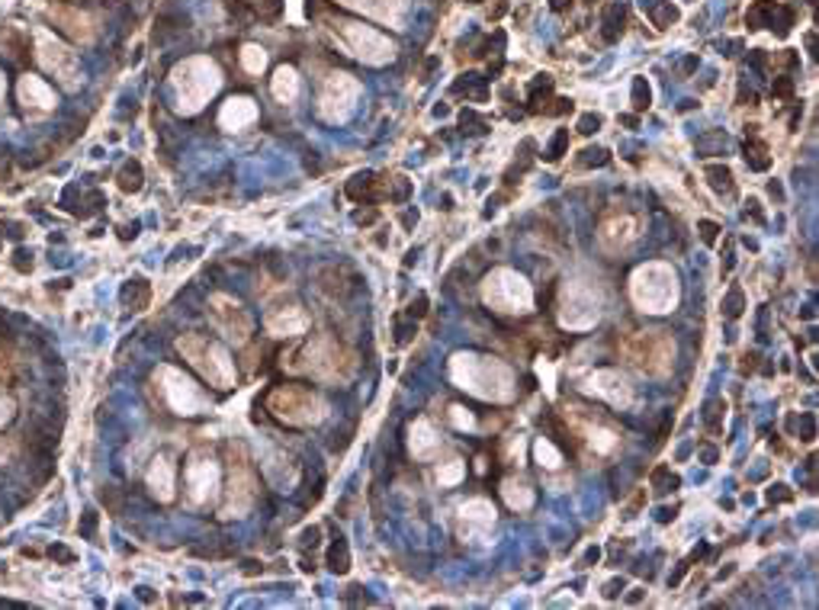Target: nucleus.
I'll list each match as a JSON object with an SVG mask.
<instances>
[{
  "label": "nucleus",
  "mask_w": 819,
  "mask_h": 610,
  "mask_svg": "<svg viewBox=\"0 0 819 610\" xmlns=\"http://www.w3.org/2000/svg\"><path fill=\"white\" fill-rule=\"evenodd\" d=\"M354 366H357L354 354H350L344 344L334 341V337L321 334V337H312V341L296 354L293 370L305 372V376H312V379H319V382H328V386H341V382H347L350 376H354Z\"/></svg>",
  "instance_id": "nucleus-1"
},
{
  "label": "nucleus",
  "mask_w": 819,
  "mask_h": 610,
  "mask_svg": "<svg viewBox=\"0 0 819 610\" xmlns=\"http://www.w3.org/2000/svg\"><path fill=\"white\" fill-rule=\"evenodd\" d=\"M617 350H621L623 363H630L633 370L646 372V376H662V372H668L672 360H675V341L665 331L623 334Z\"/></svg>",
  "instance_id": "nucleus-2"
},
{
  "label": "nucleus",
  "mask_w": 819,
  "mask_h": 610,
  "mask_svg": "<svg viewBox=\"0 0 819 610\" xmlns=\"http://www.w3.org/2000/svg\"><path fill=\"white\" fill-rule=\"evenodd\" d=\"M177 350H180V357L187 360L193 370H199L206 376L209 386H215V388L235 386V363H231L229 350H225L222 344L209 341L203 334H183L180 341H177Z\"/></svg>",
  "instance_id": "nucleus-3"
},
{
  "label": "nucleus",
  "mask_w": 819,
  "mask_h": 610,
  "mask_svg": "<svg viewBox=\"0 0 819 610\" xmlns=\"http://www.w3.org/2000/svg\"><path fill=\"white\" fill-rule=\"evenodd\" d=\"M267 412L273 418H280L283 424H293V428H309V424H319L325 421L328 405L319 392H312L309 386H280L270 392L267 398Z\"/></svg>",
  "instance_id": "nucleus-4"
},
{
  "label": "nucleus",
  "mask_w": 819,
  "mask_h": 610,
  "mask_svg": "<svg viewBox=\"0 0 819 610\" xmlns=\"http://www.w3.org/2000/svg\"><path fill=\"white\" fill-rule=\"evenodd\" d=\"M154 379H161V392H164L167 405H171L177 414H199L209 408V398L203 395L196 382L187 379L183 372L171 370V366H161V370L154 372Z\"/></svg>",
  "instance_id": "nucleus-5"
},
{
  "label": "nucleus",
  "mask_w": 819,
  "mask_h": 610,
  "mask_svg": "<svg viewBox=\"0 0 819 610\" xmlns=\"http://www.w3.org/2000/svg\"><path fill=\"white\" fill-rule=\"evenodd\" d=\"M209 318H212L215 331L235 344H245L247 337H251V328H254L251 315H247L231 296H212V299H209Z\"/></svg>",
  "instance_id": "nucleus-6"
},
{
  "label": "nucleus",
  "mask_w": 819,
  "mask_h": 610,
  "mask_svg": "<svg viewBox=\"0 0 819 610\" xmlns=\"http://www.w3.org/2000/svg\"><path fill=\"white\" fill-rule=\"evenodd\" d=\"M36 58L48 74H55L68 90L78 87V58L71 48H64L61 42H55L52 36H39L36 39Z\"/></svg>",
  "instance_id": "nucleus-7"
},
{
  "label": "nucleus",
  "mask_w": 819,
  "mask_h": 610,
  "mask_svg": "<svg viewBox=\"0 0 819 610\" xmlns=\"http://www.w3.org/2000/svg\"><path fill=\"white\" fill-rule=\"evenodd\" d=\"M254 472H251V466H247L245 456H238V460L231 463V479H229V498H225V507H222V517H241L251 507V501H254Z\"/></svg>",
  "instance_id": "nucleus-8"
},
{
  "label": "nucleus",
  "mask_w": 819,
  "mask_h": 610,
  "mask_svg": "<svg viewBox=\"0 0 819 610\" xmlns=\"http://www.w3.org/2000/svg\"><path fill=\"white\" fill-rule=\"evenodd\" d=\"M187 488H190V498L196 504H206L215 498V488H219V469L209 460H196L187 469Z\"/></svg>",
  "instance_id": "nucleus-9"
},
{
  "label": "nucleus",
  "mask_w": 819,
  "mask_h": 610,
  "mask_svg": "<svg viewBox=\"0 0 819 610\" xmlns=\"http://www.w3.org/2000/svg\"><path fill=\"white\" fill-rule=\"evenodd\" d=\"M637 238V222L633 219H627V215H611L604 225H601V245L607 247V251H621V247H627L630 241Z\"/></svg>",
  "instance_id": "nucleus-10"
},
{
  "label": "nucleus",
  "mask_w": 819,
  "mask_h": 610,
  "mask_svg": "<svg viewBox=\"0 0 819 610\" xmlns=\"http://www.w3.org/2000/svg\"><path fill=\"white\" fill-rule=\"evenodd\" d=\"M148 485H152L154 498L161 501H171L174 498V460L171 456H158L148 472Z\"/></svg>",
  "instance_id": "nucleus-11"
},
{
  "label": "nucleus",
  "mask_w": 819,
  "mask_h": 610,
  "mask_svg": "<svg viewBox=\"0 0 819 610\" xmlns=\"http://www.w3.org/2000/svg\"><path fill=\"white\" fill-rule=\"evenodd\" d=\"M20 100H23L26 106H39V110H52V106H55V94H52L39 78H29V74L20 80Z\"/></svg>",
  "instance_id": "nucleus-12"
},
{
  "label": "nucleus",
  "mask_w": 819,
  "mask_h": 610,
  "mask_svg": "<svg viewBox=\"0 0 819 610\" xmlns=\"http://www.w3.org/2000/svg\"><path fill=\"white\" fill-rule=\"evenodd\" d=\"M267 328H270L273 334H299V331H305V315H303V309L293 305V309L267 318Z\"/></svg>",
  "instance_id": "nucleus-13"
},
{
  "label": "nucleus",
  "mask_w": 819,
  "mask_h": 610,
  "mask_svg": "<svg viewBox=\"0 0 819 610\" xmlns=\"http://www.w3.org/2000/svg\"><path fill=\"white\" fill-rule=\"evenodd\" d=\"M623 20H627V13H623L621 3H607L604 7V20H601V26H604V42H617L623 36Z\"/></svg>",
  "instance_id": "nucleus-14"
},
{
  "label": "nucleus",
  "mask_w": 819,
  "mask_h": 610,
  "mask_svg": "<svg viewBox=\"0 0 819 610\" xmlns=\"http://www.w3.org/2000/svg\"><path fill=\"white\" fill-rule=\"evenodd\" d=\"M704 174H707V183L713 193H726V196L736 193V180H732V170L726 164H710Z\"/></svg>",
  "instance_id": "nucleus-15"
},
{
  "label": "nucleus",
  "mask_w": 819,
  "mask_h": 610,
  "mask_svg": "<svg viewBox=\"0 0 819 610\" xmlns=\"http://www.w3.org/2000/svg\"><path fill=\"white\" fill-rule=\"evenodd\" d=\"M251 119H254V106L247 103V100H229V106H225V112H222L225 129H238L241 122H251Z\"/></svg>",
  "instance_id": "nucleus-16"
},
{
  "label": "nucleus",
  "mask_w": 819,
  "mask_h": 610,
  "mask_svg": "<svg viewBox=\"0 0 819 610\" xmlns=\"http://www.w3.org/2000/svg\"><path fill=\"white\" fill-rule=\"evenodd\" d=\"M549 94H553V78H549V74H537V78L530 80V90H527V103H530V110L540 112L543 103L549 100Z\"/></svg>",
  "instance_id": "nucleus-17"
},
{
  "label": "nucleus",
  "mask_w": 819,
  "mask_h": 610,
  "mask_svg": "<svg viewBox=\"0 0 819 610\" xmlns=\"http://www.w3.org/2000/svg\"><path fill=\"white\" fill-rule=\"evenodd\" d=\"M746 164L752 167V170H768L771 167V158H768V145L758 138V135H752L746 142Z\"/></svg>",
  "instance_id": "nucleus-18"
},
{
  "label": "nucleus",
  "mask_w": 819,
  "mask_h": 610,
  "mask_svg": "<svg viewBox=\"0 0 819 610\" xmlns=\"http://www.w3.org/2000/svg\"><path fill=\"white\" fill-rule=\"evenodd\" d=\"M52 16L64 20V23H68V32H71V36H78V39L87 42L90 36H94V32H90L87 16H78V13H71V10H52Z\"/></svg>",
  "instance_id": "nucleus-19"
},
{
  "label": "nucleus",
  "mask_w": 819,
  "mask_h": 610,
  "mask_svg": "<svg viewBox=\"0 0 819 610\" xmlns=\"http://www.w3.org/2000/svg\"><path fill=\"white\" fill-rule=\"evenodd\" d=\"M296 87H299V84H296V71H293V68H280L277 78H273V94H277V100H283V103H287V100H293Z\"/></svg>",
  "instance_id": "nucleus-20"
},
{
  "label": "nucleus",
  "mask_w": 819,
  "mask_h": 610,
  "mask_svg": "<svg viewBox=\"0 0 819 610\" xmlns=\"http://www.w3.org/2000/svg\"><path fill=\"white\" fill-rule=\"evenodd\" d=\"M649 16L659 29H665L678 20V7H672V0H655V3H649Z\"/></svg>",
  "instance_id": "nucleus-21"
},
{
  "label": "nucleus",
  "mask_w": 819,
  "mask_h": 610,
  "mask_svg": "<svg viewBox=\"0 0 819 610\" xmlns=\"http://www.w3.org/2000/svg\"><path fill=\"white\" fill-rule=\"evenodd\" d=\"M774 10H778V7H774V0H758L755 7L748 10V16H746L748 29H762V26L774 16Z\"/></svg>",
  "instance_id": "nucleus-22"
},
{
  "label": "nucleus",
  "mask_w": 819,
  "mask_h": 610,
  "mask_svg": "<svg viewBox=\"0 0 819 610\" xmlns=\"http://www.w3.org/2000/svg\"><path fill=\"white\" fill-rule=\"evenodd\" d=\"M454 94H472L476 100H486V78H479V74H463L454 84Z\"/></svg>",
  "instance_id": "nucleus-23"
},
{
  "label": "nucleus",
  "mask_w": 819,
  "mask_h": 610,
  "mask_svg": "<svg viewBox=\"0 0 819 610\" xmlns=\"http://www.w3.org/2000/svg\"><path fill=\"white\" fill-rule=\"evenodd\" d=\"M723 414H726V402H720V398H713V402L704 405V424H707L713 434L723 430Z\"/></svg>",
  "instance_id": "nucleus-24"
},
{
  "label": "nucleus",
  "mask_w": 819,
  "mask_h": 610,
  "mask_svg": "<svg viewBox=\"0 0 819 610\" xmlns=\"http://www.w3.org/2000/svg\"><path fill=\"white\" fill-rule=\"evenodd\" d=\"M678 482H681V479H678L668 466H655L653 469V485H655V491H659V495H665V491H675Z\"/></svg>",
  "instance_id": "nucleus-25"
},
{
  "label": "nucleus",
  "mask_w": 819,
  "mask_h": 610,
  "mask_svg": "<svg viewBox=\"0 0 819 610\" xmlns=\"http://www.w3.org/2000/svg\"><path fill=\"white\" fill-rule=\"evenodd\" d=\"M328 565H331V572H347V569H350L347 543H344L341 537H338V543H334V546H331V553H328Z\"/></svg>",
  "instance_id": "nucleus-26"
},
{
  "label": "nucleus",
  "mask_w": 819,
  "mask_h": 610,
  "mask_svg": "<svg viewBox=\"0 0 819 610\" xmlns=\"http://www.w3.org/2000/svg\"><path fill=\"white\" fill-rule=\"evenodd\" d=\"M649 100H653V94H649V84H646V78H637V80H633V110H637V112L649 110Z\"/></svg>",
  "instance_id": "nucleus-27"
},
{
  "label": "nucleus",
  "mask_w": 819,
  "mask_h": 610,
  "mask_svg": "<svg viewBox=\"0 0 819 610\" xmlns=\"http://www.w3.org/2000/svg\"><path fill=\"white\" fill-rule=\"evenodd\" d=\"M565 148H569V129H559V132L553 135V145H549V151H546V161H559L565 154Z\"/></svg>",
  "instance_id": "nucleus-28"
},
{
  "label": "nucleus",
  "mask_w": 819,
  "mask_h": 610,
  "mask_svg": "<svg viewBox=\"0 0 819 610\" xmlns=\"http://www.w3.org/2000/svg\"><path fill=\"white\" fill-rule=\"evenodd\" d=\"M607 161V151L604 148H585L579 158V167H601Z\"/></svg>",
  "instance_id": "nucleus-29"
},
{
  "label": "nucleus",
  "mask_w": 819,
  "mask_h": 610,
  "mask_svg": "<svg viewBox=\"0 0 819 610\" xmlns=\"http://www.w3.org/2000/svg\"><path fill=\"white\" fill-rule=\"evenodd\" d=\"M460 126H463V132H472V135H479V132H486V129H488L486 122L479 119V116H476L472 110H466V112L460 116Z\"/></svg>",
  "instance_id": "nucleus-30"
},
{
  "label": "nucleus",
  "mask_w": 819,
  "mask_h": 610,
  "mask_svg": "<svg viewBox=\"0 0 819 610\" xmlns=\"http://www.w3.org/2000/svg\"><path fill=\"white\" fill-rule=\"evenodd\" d=\"M241 58H245V68H247V71H261V68H263V52L257 45H247Z\"/></svg>",
  "instance_id": "nucleus-31"
},
{
  "label": "nucleus",
  "mask_w": 819,
  "mask_h": 610,
  "mask_svg": "<svg viewBox=\"0 0 819 610\" xmlns=\"http://www.w3.org/2000/svg\"><path fill=\"white\" fill-rule=\"evenodd\" d=\"M138 187H142V170L138 164H129L122 170V190H138Z\"/></svg>",
  "instance_id": "nucleus-32"
},
{
  "label": "nucleus",
  "mask_w": 819,
  "mask_h": 610,
  "mask_svg": "<svg viewBox=\"0 0 819 610\" xmlns=\"http://www.w3.org/2000/svg\"><path fill=\"white\" fill-rule=\"evenodd\" d=\"M723 309L730 318H739L742 315V289H730V296H726Z\"/></svg>",
  "instance_id": "nucleus-33"
},
{
  "label": "nucleus",
  "mask_w": 819,
  "mask_h": 610,
  "mask_svg": "<svg viewBox=\"0 0 819 610\" xmlns=\"http://www.w3.org/2000/svg\"><path fill=\"white\" fill-rule=\"evenodd\" d=\"M697 231H700V241L704 245H716V235H720V225L710 222V219H704V222H697Z\"/></svg>",
  "instance_id": "nucleus-34"
},
{
  "label": "nucleus",
  "mask_w": 819,
  "mask_h": 610,
  "mask_svg": "<svg viewBox=\"0 0 819 610\" xmlns=\"http://www.w3.org/2000/svg\"><path fill=\"white\" fill-rule=\"evenodd\" d=\"M601 129V116L597 112H588V116H581L579 119V132L581 135H591V132H597Z\"/></svg>",
  "instance_id": "nucleus-35"
},
{
  "label": "nucleus",
  "mask_w": 819,
  "mask_h": 610,
  "mask_svg": "<svg viewBox=\"0 0 819 610\" xmlns=\"http://www.w3.org/2000/svg\"><path fill=\"white\" fill-rule=\"evenodd\" d=\"M13 412H16V405H13V398H7V395H0V428H3V424H10V418H13Z\"/></svg>",
  "instance_id": "nucleus-36"
},
{
  "label": "nucleus",
  "mask_w": 819,
  "mask_h": 610,
  "mask_svg": "<svg viewBox=\"0 0 819 610\" xmlns=\"http://www.w3.org/2000/svg\"><path fill=\"white\" fill-rule=\"evenodd\" d=\"M794 94V84H790V78H778L774 80V96H790Z\"/></svg>",
  "instance_id": "nucleus-37"
},
{
  "label": "nucleus",
  "mask_w": 819,
  "mask_h": 610,
  "mask_svg": "<svg viewBox=\"0 0 819 610\" xmlns=\"http://www.w3.org/2000/svg\"><path fill=\"white\" fill-rule=\"evenodd\" d=\"M621 591H623V579H614V581H607V585H604V597H607V601L621 597Z\"/></svg>",
  "instance_id": "nucleus-38"
},
{
  "label": "nucleus",
  "mask_w": 819,
  "mask_h": 610,
  "mask_svg": "<svg viewBox=\"0 0 819 610\" xmlns=\"http://www.w3.org/2000/svg\"><path fill=\"white\" fill-rule=\"evenodd\" d=\"M794 495L788 491V485H774L771 491H768V501H790Z\"/></svg>",
  "instance_id": "nucleus-39"
},
{
  "label": "nucleus",
  "mask_w": 819,
  "mask_h": 610,
  "mask_svg": "<svg viewBox=\"0 0 819 610\" xmlns=\"http://www.w3.org/2000/svg\"><path fill=\"white\" fill-rule=\"evenodd\" d=\"M424 312H428V299H424V296H418V299L412 302V309H408V315H412V318H421Z\"/></svg>",
  "instance_id": "nucleus-40"
},
{
  "label": "nucleus",
  "mask_w": 819,
  "mask_h": 610,
  "mask_svg": "<svg viewBox=\"0 0 819 610\" xmlns=\"http://www.w3.org/2000/svg\"><path fill=\"white\" fill-rule=\"evenodd\" d=\"M752 215L755 222H764V215H762V209H758V199H748V209H746V219Z\"/></svg>",
  "instance_id": "nucleus-41"
},
{
  "label": "nucleus",
  "mask_w": 819,
  "mask_h": 610,
  "mask_svg": "<svg viewBox=\"0 0 819 610\" xmlns=\"http://www.w3.org/2000/svg\"><path fill=\"white\" fill-rule=\"evenodd\" d=\"M549 7L556 10V13H563V10H569V7H572V0H549Z\"/></svg>",
  "instance_id": "nucleus-42"
},
{
  "label": "nucleus",
  "mask_w": 819,
  "mask_h": 610,
  "mask_svg": "<svg viewBox=\"0 0 819 610\" xmlns=\"http://www.w3.org/2000/svg\"><path fill=\"white\" fill-rule=\"evenodd\" d=\"M627 601H630V604H639V601H643V591H639V588H637V591H633V595H630Z\"/></svg>",
  "instance_id": "nucleus-43"
},
{
  "label": "nucleus",
  "mask_w": 819,
  "mask_h": 610,
  "mask_svg": "<svg viewBox=\"0 0 819 610\" xmlns=\"http://www.w3.org/2000/svg\"><path fill=\"white\" fill-rule=\"evenodd\" d=\"M0 96H3V78H0Z\"/></svg>",
  "instance_id": "nucleus-44"
},
{
  "label": "nucleus",
  "mask_w": 819,
  "mask_h": 610,
  "mask_svg": "<svg viewBox=\"0 0 819 610\" xmlns=\"http://www.w3.org/2000/svg\"><path fill=\"white\" fill-rule=\"evenodd\" d=\"M470 3H482V0H470Z\"/></svg>",
  "instance_id": "nucleus-45"
},
{
  "label": "nucleus",
  "mask_w": 819,
  "mask_h": 610,
  "mask_svg": "<svg viewBox=\"0 0 819 610\" xmlns=\"http://www.w3.org/2000/svg\"><path fill=\"white\" fill-rule=\"evenodd\" d=\"M588 3H595V0H588Z\"/></svg>",
  "instance_id": "nucleus-46"
}]
</instances>
